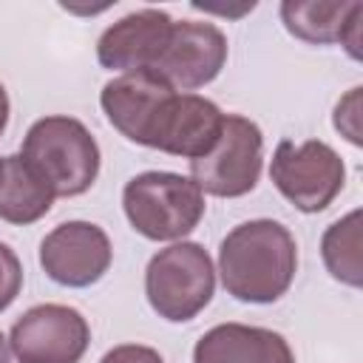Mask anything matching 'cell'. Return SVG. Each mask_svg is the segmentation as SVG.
I'll return each mask as SVG.
<instances>
[{"mask_svg":"<svg viewBox=\"0 0 363 363\" xmlns=\"http://www.w3.org/2000/svg\"><path fill=\"white\" fill-rule=\"evenodd\" d=\"M221 125H224V111L213 99L173 91L159 105L147 128L145 147L196 162L216 147L221 136Z\"/></svg>","mask_w":363,"mask_h":363,"instance_id":"10","label":"cell"},{"mask_svg":"<svg viewBox=\"0 0 363 363\" xmlns=\"http://www.w3.org/2000/svg\"><path fill=\"white\" fill-rule=\"evenodd\" d=\"M357 9V0H284L281 23L284 28L309 45H335L343 37V28Z\"/></svg>","mask_w":363,"mask_h":363,"instance_id":"15","label":"cell"},{"mask_svg":"<svg viewBox=\"0 0 363 363\" xmlns=\"http://www.w3.org/2000/svg\"><path fill=\"white\" fill-rule=\"evenodd\" d=\"M91 343L85 315L65 303H37L26 309L9 332L17 363H79Z\"/></svg>","mask_w":363,"mask_h":363,"instance_id":"7","label":"cell"},{"mask_svg":"<svg viewBox=\"0 0 363 363\" xmlns=\"http://www.w3.org/2000/svg\"><path fill=\"white\" fill-rule=\"evenodd\" d=\"M113 261V247L108 233L94 221H62L40 241L43 272L71 289H85L96 284Z\"/></svg>","mask_w":363,"mask_h":363,"instance_id":"9","label":"cell"},{"mask_svg":"<svg viewBox=\"0 0 363 363\" xmlns=\"http://www.w3.org/2000/svg\"><path fill=\"white\" fill-rule=\"evenodd\" d=\"M193 363H295V354L281 332L230 320L196 340Z\"/></svg>","mask_w":363,"mask_h":363,"instance_id":"13","label":"cell"},{"mask_svg":"<svg viewBox=\"0 0 363 363\" xmlns=\"http://www.w3.org/2000/svg\"><path fill=\"white\" fill-rule=\"evenodd\" d=\"M173 28V17L162 9H139L108 26L96 43V60L105 71H150Z\"/></svg>","mask_w":363,"mask_h":363,"instance_id":"11","label":"cell"},{"mask_svg":"<svg viewBox=\"0 0 363 363\" xmlns=\"http://www.w3.org/2000/svg\"><path fill=\"white\" fill-rule=\"evenodd\" d=\"M264 164V133L261 128L241 116L224 113L221 136L216 147L190 162V179L199 184L201 193L218 199H238L255 190Z\"/></svg>","mask_w":363,"mask_h":363,"instance_id":"6","label":"cell"},{"mask_svg":"<svg viewBox=\"0 0 363 363\" xmlns=\"http://www.w3.org/2000/svg\"><path fill=\"white\" fill-rule=\"evenodd\" d=\"M9 111H11V105H9V91H6V85L0 82V136H3L6 125H9Z\"/></svg>","mask_w":363,"mask_h":363,"instance_id":"21","label":"cell"},{"mask_svg":"<svg viewBox=\"0 0 363 363\" xmlns=\"http://www.w3.org/2000/svg\"><path fill=\"white\" fill-rule=\"evenodd\" d=\"M269 179L295 210L320 213L340 196L346 184V164L340 153L320 139L298 145L292 139H281L269 162Z\"/></svg>","mask_w":363,"mask_h":363,"instance_id":"5","label":"cell"},{"mask_svg":"<svg viewBox=\"0 0 363 363\" xmlns=\"http://www.w3.org/2000/svg\"><path fill=\"white\" fill-rule=\"evenodd\" d=\"M20 156L48 184L54 199H74L91 190L102 164L94 133L65 113L37 119L26 130Z\"/></svg>","mask_w":363,"mask_h":363,"instance_id":"2","label":"cell"},{"mask_svg":"<svg viewBox=\"0 0 363 363\" xmlns=\"http://www.w3.org/2000/svg\"><path fill=\"white\" fill-rule=\"evenodd\" d=\"M130 227L150 241H184L204 218V193L190 176L170 170L136 173L122 190Z\"/></svg>","mask_w":363,"mask_h":363,"instance_id":"3","label":"cell"},{"mask_svg":"<svg viewBox=\"0 0 363 363\" xmlns=\"http://www.w3.org/2000/svg\"><path fill=\"white\" fill-rule=\"evenodd\" d=\"M340 45L349 51L352 60H360V45H363V3H357V9L352 11V17H349V23L343 28Z\"/></svg>","mask_w":363,"mask_h":363,"instance_id":"20","label":"cell"},{"mask_svg":"<svg viewBox=\"0 0 363 363\" xmlns=\"http://www.w3.org/2000/svg\"><path fill=\"white\" fill-rule=\"evenodd\" d=\"M0 363H11V349H9V340L3 332H0Z\"/></svg>","mask_w":363,"mask_h":363,"instance_id":"22","label":"cell"},{"mask_svg":"<svg viewBox=\"0 0 363 363\" xmlns=\"http://www.w3.org/2000/svg\"><path fill=\"white\" fill-rule=\"evenodd\" d=\"M298 272L295 235L272 218L235 224L218 244V275L241 303H275Z\"/></svg>","mask_w":363,"mask_h":363,"instance_id":"1","label":"cell"},{"mask_svg":"<svg viewBox=\"0 0 363 363\" xmlns=\"http://www.w3.org/2000/svg\"><path fill=\"white\" fill-rule=\"evenodd\" d=\"M99 363H164V357L153 346L122 343V346H113L111 352H105Z\"/></svg>","mask_w":363,"mask_h":363,"instance_id":"19","label":"cell"},{"mask_svg":"<svg viewBox=\"0 0 363 363\" xmlns=\"http://www.w3.org/2000/svg\"><path fill=\"white\" fill-rule=\"evenodd\" d=\"M54 204L48 184L28 167L20 153L0 156V218L9 224H34Z\"/></svg>","mask_w":363,"mask_h":363,"instance_id":"14","label":"cell"},{"mask_svg":"<svg viewBox=\"0 0 363 363\" xmlns=\"http://www.w3.org/2000/svg\"><path fill=\"white\" fill-rule=\"evenodd\" d=\"M216 267L210 252L196 241H173L159 250L145 269V295L150 309L170 320H193L213 301Z\"/></svg>","mask_w":363,"mask_h":363,"instance_id":"4","label":"cell"},{"mask_svg":"<svg viewBox=\"0 0 363 363\" xmlns=\"http://www.w3.org/2000/svg\"><path fill=\"white\" fill-rule=\"evenodd\" d=\"M360 207L349 210L337 221H332L320 235V258L326 272L352 286H363V264H360Z\"/></svg>","mask_w":363,"mask_h":363,"instance_id":"16","label":"cell"},{"mask_svg":"<svg viewBox=\"0 0 363 363\" xmlns=\"http://www.w3.org/2000/svg\"><path fill=\"white\" fill-rule=\"evenodd\" d=\"M227 54L230 43L218 26L201 20H173L170 37L150 74L164 79L173 91L193 94L221 74V68L227 65Z\"/></svg>","mask_w":363,"mask_h":363,"instance_id":"8","label":"cell"},{"mask_svg":"<svg viewBox=\"0 0 363 363\" xmlns=\"http://www.w3.org/2000/svg\"><path fill=\"white\" fill-rule=\"evenodd\" d=\"M173 94V88L150 71H130L108 79L99 91V105L108 122L136 145H145L147 128L159 105Z\"/></svg>","mask_w":363,"mask_h":363,"instance_id":"12","label":"cell"},{"mask_svg":"<svg viewBox=\"0 0 363 363\" xmlns=\"http://www.w3.org/2000/svg\"><path fill=\"white\" fill-rule=\"evenodd\" d=\"M360 94H363V88L360 85H354V88H349L340 99H337V105H335V116H332V125H335V130L340 133V136H346L354 147H360L363 145V125H360Z\"/></svg>","mask_w":363,"mask_h":363,"instance_id":"17","label":"cell"},{"mask_svg":"<svg viewBox=\"0 0 363 363\" xmlns=\"http://www.w3.org/2000/svg\"><path fill=\"white\" fill-rule=\"evenodd\" d=\"M23 289V264L17 252L0 241V312H6Z\"/></svg>","mask_w":363,"mask_h":363,"instance_id":"18","label":"cell"}]
</instances>
